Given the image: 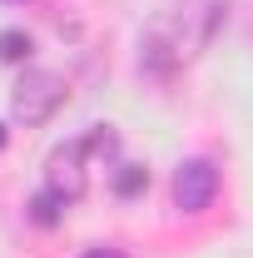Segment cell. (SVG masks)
Wrapping results in <instances>:
<instances>
[{
  "label": "cell",
  "mask_w": 253,
  "mask_h": 258,
  "mask_svg": "<svg viewBox=\"0 0 253 258\" xmlns=\"http://www.w3.org/2000/svg\"><path fill=\"white\" fill-rule=\"evenodd\" d=\"M85 154H90V144L85 139H75V144H65L50 154V169H45V189H55L70 204V199H80V194L90 189V174H85Z\"/></svg>",
  "instance_id": "3"
},
{
  "label": "cell",
  "mask_w": 253,
  "mask_h": 258,
  "mask_svg": "<svg viewBox=\"0 0 253 258\" xmlns=\"http://www.w3.org/2000/svg\"><path fill=\"white\" fill-rule=\"evenodd\" d=\"M149 189V169H139V164H119V174H114V194L119 199H134V194Z\"/></svg>",
  "instance_id": "7"
},
{
  "label": "cell",
  "mask_w": 253,
  "mask_h": 258,
  "mask_svg": "<svg viewBox=\"0 0 253 258\" xmlns=\"http://www.w3.org/2000/svg\"><path fill=\"white\" fill-rule=\"evenodd\" d=\"M214 194H219V169L209 159L179 164V174H174V204H179L184 214H204V209L214 204Z\"/></svg>",
  "instance_id": "4"
},
{
  "label": "cell",
  "mask_w": 253,
  "mask_h": 258,
  "mask_svg": "<svg viewBox=\"0 0 253 258\" xmlns=\"http://www.w3.org/2000/svg\"><path fill=\"white\" fill-rule=\"evenodd\" d=\"M223 20V5L219 0H209V5H199V10H164L149 20V30L139 40V64L159 75V80H169L174 70H184V64L214 40Z\"/></svg>",
  "instance_id": "1"
},
{
  "label": "cell",
  "mask_w": 253,
  "mask_h": 258,
  "mask_svg": "<svg viewBox=\"0 0 253 258\" xmlns=\"http://www.w3.org/2000/svg\"><path fill=\"white\" fill-rule=\"evenodd\" d=\"M0 5H20V0H0Z\"/></svg>",
  "instance_id": "10"
},
{
  "label": "cell",
  "mask_w": 253,
  "mask_h": 258,
  "mask_svg": "<svg viewBox=\"0 0 253 258\" xmlns=\"http://www.w3.org/2000/svg\"><path fill=\"white\" fill-rule=\"evenodd\" d=\"M65 99H70L65 75H55V70H25L20 85L10 90V114L20 124H45V119H55V109Z\"/></svg>",
  "instance_id": "2"
},
{
  "label": "cell",
  "mask_w": 253,
  "mask_h": 258,
  "mask_svg": "<svg viewBox=\"0 0 253 258\" xmlns=\"http://www.w3.org/2000/svg\"><path fill=\"white\" fill-rule=\"evenodd\" d=\"M0 149H5V124H0Z\"/></svg>",
  "instance_id": "9"
},
{
  "label": "cell",
  "mask_w": 253,
  "mask_h": 258,
  "mask_svg": "<svg viewBox=\"0 0 253 258\" xmlns=\"http://www.w3.org/2000/svg\"><path fill=\"white\" fill-rule=\"evenodd\" d=\"M30 50H35V45H30L25 30H0V60H5V64H25Z\"/></svg>",
  "instance_id": "6"
},
{
  "label": "cell",
  "mask_w": 253,
  "mask_h": 258,
  "mask_svg": "<svg viewBox=\"0 0 253 258\" xmlns=\"http://www.w3.org/2000/svg\"><path fill=\"white\" fill-rule=\"evenodd\" d=\"M30 219H35L40 228H55V224L65 219V199H60L55 189H40V194L30 199Z\"/></svg>",
  "instance_id": "5"
},
{
  "label": "cell",
  "mask_w": 253,
  "mask_h": 258,
  "mask_svg": "<svg viewBox=\"0 0 253 258\" xmlns=\"http://www.w3.org/2000/svg\"><path fill=\"white\" fill-rule=\"evenodd\" d=\"M80 258H124V248H109V243H104V248H85Z\"/></svg>",
  "instance_id": "8"
}]
</instances>
